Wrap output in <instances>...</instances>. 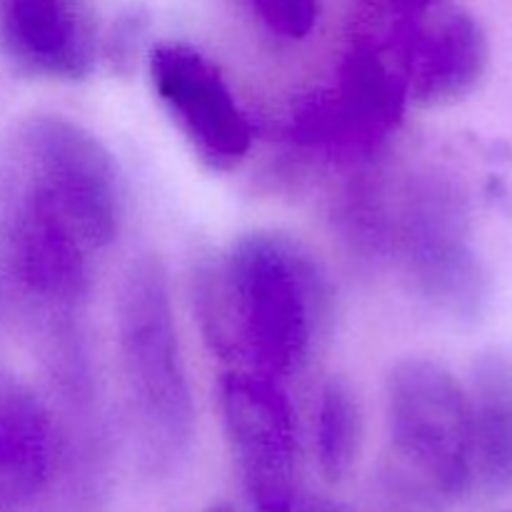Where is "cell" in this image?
I'll return each instance as SVG.
<instances>
[{"label": "cell", "mask_w": 512, "mask_h": 512, "mask_svg": "<svg viewBox=\"0 0 512 512\" xmlns=\"http://www.w3.org/2000/svg\"><path fill=\"white\" fill-rule=\"evenodd\" d=\"M195 295L215 353L278 380L308 365L330 315L323 270L275 230L240 235L223 263L198 275Z\"/></svg>", "instance_id": "6da1fadb"}, {"label": "cell", "mask_w": 512, "mask_h": 512, "mask_svg": "<svg viewBox=\"0 0 512 512\" xmlns=\"http://www.w3.org/2000/svg\"><path fill=\"white\" fill-rule=\"evenodd\" d=\"M95 250L63 198L10 135L0 143V310L45 335L73 330Z\"/></svg>", "instance_id": "7a4b0ae2"}, {"label": "cell", "mask_w": 512, "mask_h": 512, "mask_svg": "<svg viewBox=\"0 0 512 512\" xmlns=\"http://www.w3.org/2000/svg\"><path fill=\"white\" fill-rule=\"evenodd\" d=\"M115 333L120 385L135 433L150 453H180L193 435L195 408L168 268L158 255H143L125 270Z\"/></svg>", "instance_id": "3957f363"}, {"label": "cell", "mask_w": 512, "mask_h": 512, "mask_svg": "<svg viewBox=\"0 0 512 512\" xmlns=\"http://www.w3.org/2000/svg\"><path fill=\"white\" fill-rule=\"evenodd\" d=\"M388 430L400 458L448 495L473 488L468 388L430 358H405L385 383Z\"/></svg>", "instance_id": "277c9868"}, {"label": "cell", "mask_w": 512, "mask_h": 512, "mask_svg": "<svg viewBox=\"0 0 512 512\" xmlns=\"http://www.w3.org/2000/svg\"><path fill=\"white\" fill-rule=\"evenodd\" d=\"M225 433L240 480L258 512L298 503V425L283 380L233 368L220 383Z\"/></svg>", "instance_id": "5b68a950"}, {"label": "cell", "mask_w": 512, "mask_h": 512, "mask_svg": "<svg viewBox=\"0 0 512 512\" xmlns=\"http://www.w3.org/2000/svg\"><path fill=\"white\" fill-rule=\"evenodd\" d=\"M10 135L68 205L90 248H110L120 233L123 193L113 155L98 135L55 113L28 115Z\"/></svg>", "instance_id": "8992f818"}, {"label": "cell", "mask_w": 512, "mask_h": 512, "mask_svg": "<svg viewBox=\"0 0 512 512\" xmlns=\"http://www.w3.org/2000/svg\"><path fill=\"white\" fill-rule=\"evenodd\" d=\"M150 83L175 128L208 168L240 165L253 143V128L218 65L193 45L168 40L150 53Z\"/></svg>", "instance_id": "52a82bcc"}, {"label": "cell", "mask_w": 512, "mask_h": 512, "mask_svg": "<svg viewBox=\"0 0 512 512\" xmlns=\"http://www.w3.org/2000/svg\"><path fill=\"white\" fill-rule=\"evenodd\" d=\"M405 243L410 273L425 298L458 318L483 310L488 275L470 245L465 210L453 193L435 190L413 205Z\"/></svg>", "instance_id": "ba28073f"}, {"label": "cell", "mask_w": 512, "mask_h": 512, "mask_svg": "<svg viewBox=\"0 0 512 512\" xmlns=\"http://www.w3.org/2000/svg\"><path fill=\"white\" fill-rule=\"evenodd\" d=\"M0 48L40 78L75 80L93 65V35L75 0H0Z\"/></svg>", "instance_id": "9c48e42d"}, {"label": "cell", "mask_w": 512, "mask_h": 512, "mask_svg": "<svg viewBox=\"0 0 512 512\" xmlns=\"http://www.w3.org/2000/svg\"><path fill=\"white\" fill-rule=\"evenodd\" d=\"M53 415L38 393L0 368V512L28 505L53 470Z\"/></svg>", "instance_id": "30bf717a"}, {"label": "cell", "mask_w": 512, "mask_h": 512, "mask_svg": "<svg viewBox=\"0 0 512 512\" xmlns=\"http://www.w3.org/2000/svg\"><path fill=\"white\" fill-rule=\"evenodd\" d=\"M488 63L483 25L468 13H450L413 40L405 80L420 105H448L468 98L483 83Z\"/></svg>", "instance_id": "8fae6325"}, {"label": "cell", "mask_w": 512, "mask_h": 512, "mask_svg": "<svg viewBox=\"0 0 512 512\" xmlns=\"http://www.w3.org/2000/svg\"><path fill=\"white\" fill-rule=\"evenodd\" d=\"M473 485L488 493L512 488V348L490 345L470 365Z\"/></svg>", "instance_id": "7c38bea8"}, {"label": "cell", "mask_w": 512, "mask_h": 512, "mask_svg": "<svg viewBox=\"0 0 512 512\" xmlns=\"http://www.w3.org/2000/svg\"><path fill=\"white\" fill-rule=\"evenodd\" d=\"M363 408L345 380H328L320 390L315 410V450L330 483H338L358 463L363 448Z\"/></svg>", "instance_id": "4fadbf2b"}, {"label": "cell", "mask_w": 512, "mask_h": 512, "mask_svg": "<svg viewBox=\"0 0 512 512\" xmlns=\"http://www.w3.org/2000/svg\"><path fill=\"white\" fill-rule=\"evenodd\" d=\"M260 20L283 38L300 40L313 30L318 0H253Z\"/></svg>", "instance_id": "5bb4252c"}, {"label": "cell", "mask_w": 512, "mask_h": 512, "mask_svg": "<svg viewBox=\"0 0 512 512\" xmlns=\"http://www.w3.org/2000/svg\"><path fill=\"white\" fill-rule=\"evenodd\" d=\"M218 512H223V510H218Z\"/></svg>", "instance_id": "9a60e30c"}]
</instances>
